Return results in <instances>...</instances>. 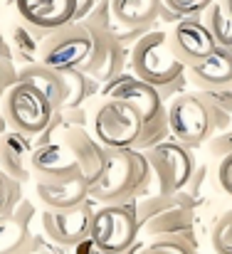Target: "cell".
<instances>
[{"label": "cell", "mask_w": 232, "mask_h": 254, "mask_svg": "<svg viewBox=\"0 0 232 254\" xmlns=\"http://www.w3.org/2000/svg\"><path fill=\"white\" fill-rule=\"evenodd\" d=\"M151 166L136 148H106L104 163L94 180H89L86 195L101 205L136 202L151 185Z\"/></svg>", "instance_id": "cell-1"}, {"label": "cell", "mask_w": 232, "mask_h": 254, "mask_svg": "<svg viewBox=\"0 0 232 254\" xmlns=\"http://www.w3.org/2000/svg\"><path fill=\"white\" fill-rule=\"evenodd\" d=\"M136 220L139 230H146V235L155 237H180L198 247L195 240V212H193V197L185 195H155L146 200H136Z\"/></svg>", "instance_id": "cell-2"}, {"label": "cell", "mask_w": 232, "mask_h": 254, "mask_svg": "<svg viewBox=\"0 0 232 254\" xmlns=\"http://www.w3.org/2000/svg\"><path fill=\"white\" fill-rule=\"evenodd\" d=\"M131 74L146 84L160 86L173 84L180 77H185V64L173 55L168 42V30H149L144 32L136 45L131 47Z\"/></svg>", "instance_id": "cell-3"}, {"label": "cell", "mask_w": 232, "mask_h": 254, "mask_svg": "<svg viewBox=\"0 0 232 254\" xmlns=\"http://www.w3.org/2000/svg\"><path fill=\"white\" fill-rule=\"evenodd\" d=\"M139 220L134 202L101 205L91 215L89 240L104 254H124L139 242Z\"/></svg>", "instance_id": "cell-4"}, {"label": "cell", "mask_w": 232, "mask_h": 254, "mask_svg": "<svg viewBox=\"0 0 232 254\" xmlns=\"http://www.w3.org/2000/svg\"><path fill=\"white\" fill-rule=\"evenodd\" d=\"M91 131L104 148H136L144 121L129 104L106 96L91 116Z\"/></svg>", "instance_id": "cell-5"}, {"label": "cell", "mask_w": 232, "mask_h": 254, "mask_svg": "<svg viewBox=\"0 0 232 254\" xmlns=\"http://www.w3.org/2000/svg\"><path fill=\"white\" fill-rule=\"evenodd\" d=\"M168 116V131L170 138L178 141L185 148H198L203 146L210 133H213V121L205 101L195 94H178L168 101L165 106Z\"/></svg>", "instance_id": "cell-6"}, {"label": "cell", "mask_w": 232, "mask_h": 254, "mask_svg": "<svg viewBox=\"0 0 232 254\" xmlns=\"http://www.w3.org/2000/svg\"><path fill=\"white\" fill-rule=\"evenodd\" d=\"M144 156L151 166L155 183H158V195L170 197V195H178L188 188L193 170H195L190 148L180 146L173 138H165V141L155 143L154 148L144 151Z\"/></svg>", "instance_id": "cell-7"}, {"label": "cell", "mask_w": 232, "mask_h": 254, "mask_svg": "<svg viewBox=\"0 0 232 254\" xmlns=\"http://www.w3.org/2000/svg\"><path fill=\"white\" fill-rule=\"evenodd\" d=\"M5 116L20 133H42L52 119V101L27 79L12 84L2 101Z\"/></svg>", "instance_id": "cell-8"}, {"label": "cell", "mask_w": 232, "mask_h": 254, "mask_svg": "<svg viewBox=\"0 0 232 254\" xmlns=\"http://www.w3.org/2000/svg\"><path fill=\"white\" fill-rule=\"evenodd\" d=\"M94 50V35L84 25H65L55 30L50 40H45L40 50V60L52 72H75L79 64H84L91 57Z\"/></svg>", "instance_id": "cell-9"}, {"label": "cell", "mask_w": 232, "mask_h": 254, "mask_svg": "<svg viewBox=\"0 0 232 254\" xmlns=\"http://www.w3.org/2000/svg\"><path fill=\"white\" fill-rule=\"evenodd\" d=\"M168 42H170L173 55L185 67L205 60L218 47L215 37L210 35V30L205 27L200 17H180L178 22H173V27L168 30Z\"/></svg>", "instance_id": "cell-10"}, {"label": "cell", "mask_w": 232, "mask_h": 254, "mask_svg": "<svg viewBox=\"0 0 232 254\" xmlns=\"http://www.w3.org/2000/svg\"><path fill=\"white\" fill-rule=\"evenodd\" d=\"M91 215H94L91 200H84L81 205L70 210H45L42 225L52 242L62 247H77L79 242L89 240Z\"/></svg>", "instance_id": "cell-11"}, {"label": "cell", "mask_w": 232, "mask_h": 254, "mask_svg": "<svg viewBox=\"0 0 232 254\" xmlns=\"http://www.w3.org/2000/svg\"><path fill=\"white\" fill-rule=\"evenodd\" d=\"M32 168L42 180H72V178H84L79 158L75 156L72 146L67 141L57 143V141H42L35 151H32Z\"/></svg>", "instance_id": "cell-12"}, {"label": "cell", "mask_w": 232, "mask_h": 254, "mask_svg": "<svg viewBox=\"0 0 232 254\" xmlns=\"http://www.w3.org/2000/svg\"><path fill=\"white\" fill-rule=\"evenodd\" d=\"M25 22L37 30H60L77 17L79 0H15Z\"/></svg>", "instance_id": "cell-13"}, {"label": "cell", "mask_w": 232, "mask_h": 254, "mask_svg": "<svg viewBox=\"0 0 232 254\" xmlns=\"http://www.w3.org/2000/svg\"><path fill=\"white\" fill-rule=\"evenodd\" d=\"M185 79H190V84H195L198 91L232 84V50L215 47L205 60L185 67Z\"/></svg>", "instance_id": "cell-14"}, {"label": "cell", "mask_w": 232, "mask_h": 254, "mask_svg": "<svg viewBox=\"0 0 232 254\" xmlns=\"http://www.w3.org/2000/svg\"><path fill=\"white\" fill-rule=\"evenodd\" d=\"M94 35V50H91V62L86 64L89 72L96 74V79H116L121 72V40L111 30H96Z\"/></svg>", "instance_id": "cell-15"}, {"label": "cell", "mask_w": 232, "mask_h": 254, "mask_svg": "<svg viewBox=\"0 0 232 254\" xmlns=\"http://www.w3.org/2000/svg\"><path fill=\"white\" fill-rule=\"evenodd\" d=\"M109 5L116 27L134 32H146L163 10L160 0H109Z\"/></svg>", "instance_id": "cell-16"}, {"label": "cell", "mask_w": 232, "mask_h": 254, "mask_svg": "<svg viewBox=\"0 0 232 254\" xmlns=\"http://www.w3.org/2000/svg\"><path fill=\"white\" fill-rule=\"evenodd\" d=\"M86 188H89L86 178H72V180H60V183L40 180L37 195L42 197V202L50 210H70V207L81 205L84 200H89Z\"/></svg>", "instance_id": "cell-17"}, {"label": "cell", "mask_w": 232, "mask_h": 254, "mask_svg": "<svg viewBox=\"0 0 232 254\" xmlns=\"http://www.w3.org/2000/svg\"><path fill=\"white\" fill-rule=\"evenodd\" d=\"M200 20L205 22V27H208L210 35L215 37V45H218V47L232 50V17L228 15V10L220 5V0L210 2V7L203 12Z\"/></svg>", "instance_id": "cell-18"}, {"label": "cell", "mask_w": 232, "mask_h": 254, "mask_svg": "<svg viewBox=\"0 0 232 254\" xmlns=\"http://www.w3.org/2000/svg\"><path fill=\"white\" fill-rule=\"evenodd\" d=\"M0 254H30V237L17 222H0Z\"/></svg>", "instance_id": "cell-19"}, {"label": "cell", "mask_w": 232, "mask_h": 254, "mask_svg": "<svg viewBox=\"0 0 232 254\" xmlns=\"http://www.w3.org/2000/svg\"><path fill=\"white\" fill-rule=\"evenodd\" d=\"M139 254H198V247L180 237H155L146 242Z\"/></svg>", "instance_id": "cell-20"}, {"label": "cell", "mask_w": 232, "mask_h": 254, "mask_svg": "<svg viewBox=\"0 0 232 254\" xmlns=\"http://www.w3.org/2000/svg\"><path fill=\"white\" fill-rule=\"evenodd\" d=\"M210 245L215 254H232V210L215 220L210 232Z\"/></svg>", "instance_id": "cell-21"}, {"label": "cell", "mask_w": 232, "mask_h": 254, "mask_svg": "<svg viewBox=\"0 0 232 254\" xmlns=\"http://www.w3.org/2000/svg\"><path fill=\"white\" fill-rule=\"evenodd\" d=\"M160 2L168 12H173L180 20V17H200L215 0H160Z\"/></svg>", "instance_id": "cell-22"}, {"label": "cell", "mask_w": 232, "mask_h": 254, "mask_svg": "<svg viewBox=\"0 0 232 254\" xmlns=\"http://www.w3.org/2000/svg\"><path fill=\"white\" fill-rule=\"evenodd\" d=\"M208 148H210V153L215 156V158H225V156H232V128H228L225 133H220L218 138H213L210 143H208Z\"/></svg>", "instance_id": "cell-23"}, {"label": "cell", "mask_w": 232, "mask_h": 254, "mask_svg": "<svg viewBox=\"0 0 232 254\" xmlns=\"http://www.w3.org/2000/svg\"><path fill=\"white\" fill-rule=\"evenodd\" d=\"M218 183L232 197V156H225L220 161V166H218Z\"/></svg>", "instance_id": "cell-24"}, {"label": "cell", "mask_w": 232, "mask_h": 254, "mask_svg": "<svg viewBox=\"0 0 232 254\" xmlns=\"http://www.w3.org/2000/svg\"><path fill=\"white\" fill-rule=\"evenodd\" d=\"M15 42H17V47L27 55V57H32V55H37V42L25 32V30H15Z\"/></svg>", "instance_id": "cell-25"}, {"label": "cell", "mask_w": 232, "mask_h": 254, "mask_svg": "<svg viewBox=\"0 0 232 254\" xmlns=\"http://www.w3.org/2000/svg\"><path fill=\"white\" fill-rule=\"evenodd\" d=\"M75 254H104V252H101V250H99V247H96L91 240H84V242H79V245H77V252H75Z\"/></svg>", "instance_id": "cell-26"}, {"label": "cell", "mask_w": 232, "mask_h": 254, "mask_svg": "<svg viewBox=\"0 0 232 254\" xmlns=\"http://www.w3.org/2000/svg\"><path fill=\"white\" fill-rule=\"evenodd\" d=\"M5 200H7V190H5V178L0 173V212L5 210Z\"/></svg>", "instance_id": "cell-27"}, {"label": "cell", "mask_w": 232, "mask_h": 254, "mask_svg": "<svg viewBox=\"0 0 232 254\" xmlns=\"http://www.w3.org/2000/svg\"><path fill=\"white\" fill-rule=\"evenodd\" d=\"M220 5H223V7L228 10V15L232 17V0H220Z\"/></svg>", "instance_id": "cell-28"}, {"label": "cell", "mask_w": 232, "mask_h": 254, "mask_svg": "<svg viewBox=\"0 0 232 254\" xmlns=\"http://www.w3.org/2000/svg\"><path fill=\"white\" fill-rule=\"evenodd\" d=\"M2 91H5V79H2V72H0V96H2Z\"/></svg>", "instance_id": "cell-29"}, {"label": "cell", "mask_w": 232, "mask_h": 254, "mask_svg": "<svg viewBox=\"0 0 232 254\" xmlns=\"http://www.w3.org/2000/svg\"><path fill=\"white\" fill-rule=\"evenodd\" d=\"M40 254H50V252H40Z\"/></svg>", "instance_id": "cell-30"}]
</instances>
